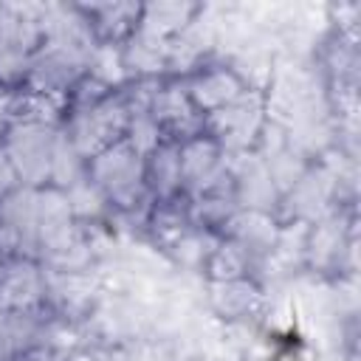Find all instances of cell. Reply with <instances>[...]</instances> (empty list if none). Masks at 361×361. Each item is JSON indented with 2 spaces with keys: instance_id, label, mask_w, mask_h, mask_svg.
Instances as JSON below:
<instances>
[{
  "instance_id": "obj_3",
  "label": "cell",
  "mask_w": 361,
  "mask_h": 361,
  "mask_svg": "<svg viewBox=\"0 0 361 361\" xmlns=\"http://www.w3.org/2000/svg\"><path fill=\"white\" fill-rule=\"evenodd\" d=\"M73 8L93 48H121L141 25V3H90Z\"/></svg>"
},
{
  "instance_id": "obj_6",
  "label": "cell",
  "mask_w": 361,
  "mask_h": 361,
  "mask_svg": "<svg viewBox=\"0 0 361 361\" xmlns=\"http://www.w3.org/2000/svg\"><path fill=\"white\" fill-rule=\"evenodd\" d=\"M200 14H203L200 3H141V25H138V31L152 37V39H158V42H172Z\"/></svg>"
},
{
  "instance_id": "obj_5",
  "label": "cell",
  "mask_w": 361,
  "mask_h": 361,
  "mask_svg": "<svg viewBox=\"0 0 361 361\" xmlns=\"http://www.w3.org/2000/svg\"><path fill=\"white\" fill-rule=\"evenodd\" d=\"M144 189L152 203L183 197V175L175 141H158L144 155Z\"/></svg>"
},
{
  "instance_id": "obj_7",
  "label": "cell",
  "mask_w": 361,
  "mask_h": 361,
  "mask_svg": "<svg viewBox=\"0 0 361 361\" xmlns=\"http://www.w3.org/2000/svg\"><path fill=\"white\" fill-rule=\"evenodd\" d=\"M11 361H65V350L48 344V341H31V344H23Z\"/></svg>"
},
{
  "instance_id": "obj_2",
  "label": "cell",
  "mask_w": 361,
  "mask_h": 361,
  "mask_svg": "<svg viewBox=\"0 0 361 361\" xmlns=\"http://www.w3.org/2000/svg\"><path fill=\"white\" fill-rule=\"evenodd\" d=\"M209 313L226 327H248L262 322L268 293L259 276H240L226 282H203Z\"/></svg>"
},
{
  "instance_id": "obj_10",
  "label": "cell",
  "mask_w": 361,
  "mask_h": 361,
  "mask_svg": "<svg viewBox=\"0 0 361 361\" xmlns=\"http://www.w3.org/2000/svg\"><path fill=\"white\" fill-rule=\"evenodd\" d=\"M3 25H6V8H3V3H0V39H3Z\"/></svg>"
},
{
  "instance_id": "obj_4",
  "label": "cell",
  "mask_w": 361,
  "mask_h": 361,
  "mask_svg": "<svg viewBox=\"0 0 361 361\" xmlns=\"http://www.w3.org/2000/svg\"><path fill=\"white\" fill-rule=\"evenodd\" d=\"M178 158H180V175H183V195H192L212 183L226 166H228V152L226 147L200 130L197 135L186 138L178 144Z\"/></svg>"
},
{
  "instance_id": "obj_9",
  "label": "cell",
  "mask_w": 361,
  "mask_h": 361,
  "mask_svg": "<svg viewBox=\"0 0 361 361\" xmlns=\"http://www.w3.org/2000/svg\"><path fill=\"white\" fill-rule=\"evenodd\" d=\"M65 361H102V353H96L93 347H76L65 353Z\"/></svg>"
},
{
  "instance_id": "obj_1",
  "label": "cell",
  "mask_w": 361,
  "mask_h": 361,
  "mask_svg": "<svg viewBox=\"0 0 361 361\" xmlns=\"http://www.w3.org/2000/svg\"><path fill=\"white\" fill-rule=\"evenodd\" d=\"M178 79L200 118L234 104L248 90H254L245 82V76L234 68V62L220 54H212L209 59H203L200 65H195L189 73H183Z\"/></svg>"
},
{
  "instance_id": "obj_8",
  "label": "cell",
  "mask_w": 361,
  "mask_h": 361,
  "mask_svg": "<svg viewBox=\"0 0 361 361\" xmlns=\"http://www.w3.org/2000/svg\"><path fill=\"white\" fill-rule=\"evenodd\" d=\"M17 189H23V183H20V175H17L14 164L8 161V155L0 149V203H3L6 197H11Z\"/></svg>"
}]
</instances>
